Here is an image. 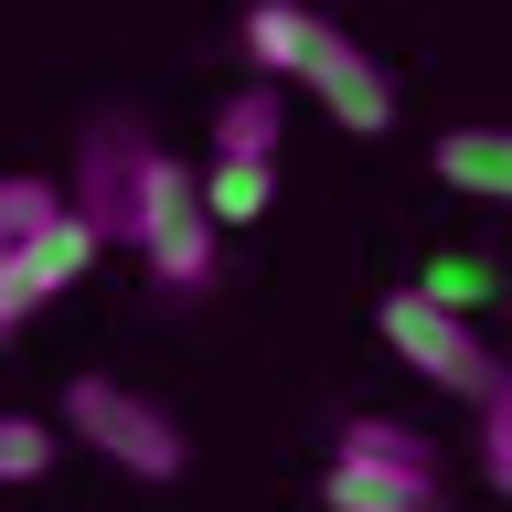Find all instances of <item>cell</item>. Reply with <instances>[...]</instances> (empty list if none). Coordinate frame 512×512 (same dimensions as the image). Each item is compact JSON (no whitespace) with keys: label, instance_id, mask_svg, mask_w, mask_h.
<instances>
[{"label":"cell","instance_id":"obj_1","mask_svg":"<svg viewBox=\"0 0 512 512\" xmlns=\"http://www.w3.org/2000/svg\"><path fill=\"white\" fill-rule=\"evenodd\" d=\"M246 64H256V75H278V86H310L352 139H384V128H395L384 64L363 54L342 22H320L310 0H256V11H246Z\"/></svg>","mask_w":512,"mask_h":512},{"label":"cell","instance_id":"obj_2","mask_svg":"<svg viewBox=\"0 0 512 512\" xmlns=\"http://www.w3.org/2000/svg\"><path fill=\"white\" fill-rule=\"evenodd\" d=\"M64 427H75L96 459H118L128 480H182L192 470L182 416L160 406V395H139V384H118V374H75L64 384Z\"/></svg>","mask_w":512,"mask_h":512},{"label":"cell","instance_id":"obj_3","mask_svg":"<svg viewBox=\"0 0 512 512\" xmlns=\"http://www.w3.org/2000/svg\"><path fill=\"white\" fill-rule=\"evenodd\" d=\"M374 320H384V352H395L406 374L448 384V395H491V384H502V352L470 331V310H448V299H427V288H395Z\"/></svg>","mask_w":512,"mask_h":512},{"label":"cell","instance_id":"obj_4","mask_svg":"<svg viewBox=\"0 0 512 512\" xmlns=\"http://www.w3.org/2000/svg\"><path fill=\"white\" fill-rule=\"evenodd\" d=\"M214 203H203V171H182V160L160 150L150 160V182H139V235H128V246L150 256V278L160 288H203L214 278Z\"/></svg>","mask_w":512,"mask_h":512},{"label":"cell","instance_id":"obj_5","mask_svg":"<svg viewBox=\"0 0 512 512\" xmlns=\"http://www.w3.org/2000/svg\"><path fill=\"white\" fill-rule=\"evenodd\" d=\"M150 160H160V150H150L128 118H96L86 150H75V192H64V203H75L107 246H128V235H139V182H150Z\"/></svg>","mask_w":512,"mask_h":512},{"label":"cell","instance_id":"obj_6","mask_svg":"<svg viewBox=\"0 0 512 512\" xmlns=\"http://www.w3.org/2000/svg\"><path fill=\"white\" fill-rule=\"evenodd\" d=\"M320 502H331V512H448V480H438V459H374V448H331Z\"/></svg>","mask_w":512,"mask_h":512},{"label":"cell","instance_id":"obj_7","mask_svg":"<svg viewBox=\"0 0 512 512\" xmlns=\"http://www.w3.org/2000/svg\"><path fill=\"white\" fill-rule=\"evenodd\" d=\"M448 192H470V203H512V128H448L438 150H427Z\"/></svg>","mask_w":512,"mask_h":512},{"label":"cell","instance_id":"obj_8","mask_svg":"<svg viewBox=\"0 0 512 512\" xmlns=\"http://www.w3.org/2000/svg\"><path fill=\"white\" fill-rule=\"evenodd\" d=\"M203 203H214V224H256L267 203H278V160L214 150V160H203Z\"/></svg>","mask_w":512,"mask_h":512},{"label":"cell","instance_id":"obj_9","mask_svg":"<svg viewBox=\"0 0 512 512\" xmlns=\"http://www.w3.org/2000/svg\"><path fill=\"white\" fill-rule=\"evenodd\" d=\"M278 128H288V96H278V75H256L246 96H224V118H214V150L278 160Z\"/></svg>","mask_w":512,"mask_h":512},{"label":"cell","instance_id":"obj_10","mask_svg":"<svg viewBox=\"0 0 512 512\" xmlns=\"http://www.w3.org/2000/svg\"><path fill=\"white\" fill-rule=\"evenodd\" d=\"M54 214H64V192H54V182H32V171H0V246L43 235Z\"/></svg>","mask_w":512,"mask_h":512},{"label":"cell","instance_id":"obj_11","mask_svg":"<svg viewBox=\"0 0 512 512\" xmlns=\"http://www.w3.org/2000/svg\"><path fill=\"white\" fill-rule=\"evenodd\" d=\"M54 427H43V416H22V406H0V480H43L54 470Z\"/></svg>","mask_w":512,"mask_h":512},{"label":"cell","instance_id":"obj_12","mask_svg":"<svg viewBox=\"0 0 512 512\" xmlns=\"http://www.w3.org/2000/svg\"><path fill=\"white\" fill-rule=\"evenodd\" d=\"M480 480L512 491V363H502V384L480 395Z\"/></svg>","mask_w":512,"mask_h":512},{"label":"cell","instance_id":"obj_13","mask_svg":"<svg viewBox=\"0 0 512 512\" xmlns=\"http://www.w3.org/2000/svg\"><path fill=\"white\" fill-rule=\"evenodd\" d=\"M416 288H427V299H448V310H470V299H491L502 278H491L480 256H427V278H416Z\"/></svg>","mask_w":512,"mask_h":512},{"label":"cell","instance_id":"obj_14","mask_svg":"<svg viewBox=\"0 0 512 512\" xmlns=\"http://www.w3.org/2000/svg\"><path fill=\"white\" fill-rule=\"evenodd\" d=\"M342 448H374V459H438V448L416 438L406 416H352V427H342Z\"/></svg>","mask_w":512,"mask_h":512},{"label":"cell","instance_id":"obj_15","mask_svg":"<svg viewBox=\"0 0 512 512\" xmlns=\"http://www.w3.org/2000/svg\"><path fill=\"white\" fill-rule=\"evenodd\" d=\"M11 320H32V299H22V278H11V246H0V331Z\"/></svg>","mask_w":512,"mask_h":512}]
</instances>
